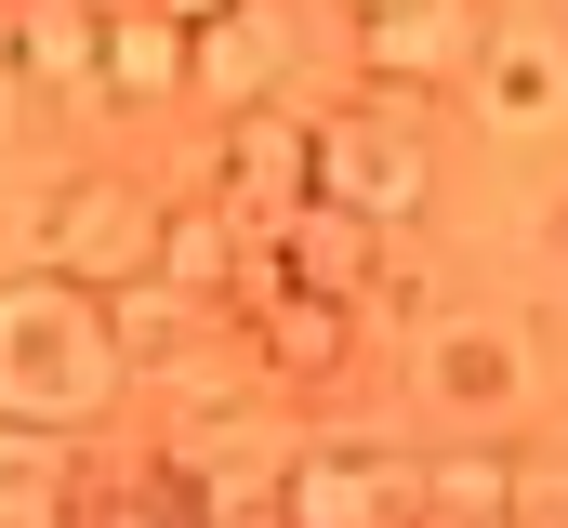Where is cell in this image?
I'll use <instances>...</instances> for the list:
<instances>
[{"label":"cell","mask_w":568,"mask_h":528,"mask_svg":"<svg viewBox=\"0 0 568 528\" xmlns=\"http://www.w3.org/2000/svg\"><path fill=\"white\" fill-rule=\"evenodd\" d=\"M0 67H13L27 93H93V13H67V0H27V13L0 27Z\"/></svg>","instance_id":"obj_17"},{"label":"cell","mask_w":568,"mask_h":528,"mask_svg":"<svg viewBox=\"0 0 568 528\" xmlns=\"http://www.w3.org/2000/svg\"><path fill=\"white\" fill-rule=\"evenodd\" d=\"M516 476L529 463H503V449H436V463H410V528H516Z\"/></svg>","instance_id":"obj_13"},{"label":"cell","mask_w":568,"mask_h":528,"mask_svg":"<svg viewBox=\"0 0 568 528\" xmlns=\"http://www.w3.org/2000/svg\"><path fill=\"white\" fill-rule=\"evenodd\" d=\"M239 252H252V225H225L212 199H159V252H145V277H159V291H185V304H225Z\"/></svg>","instance_id":"obj_14"},{"label":"cell","mask_w":568,"mask_h":528,"mask_svg":"<svg viewBox=\"0 0 568 528\" xmlns=\"http://www.w3.org/2000/svg\"><path fill=\"white\" fill-rule=\"evenodd\" d=\"M278 528H410V449L317 436L278 463Z\"/></svg>","instance_id":"obj_5"},{"label":"cell","mask_w":568,"mask_h":528,"mask_svg":"<svg viewBox=\"0 0 568 528\" xmlns=\"http://www.w3.org/2000/svg\"><path fill=\"white\" fill-rule=\"evenodd\" d=\"M67 528H212V489L185 449H145V463H93L80 476V516Z\"/></svg>","instance_id":"obj_9"},{"label":"cell","mask_w":568,"mask_h":528,"mask_svg":"<svg viewBox=\"0 0 568 528\" xmlns=\"http://www.w3.org/2000/svg\"><path fill=\"white\" fill-rule=\"evenodd\" d=\"M371 13H410V0H344V27H371Z\"/></svg>","instance_id":"obj_21"},{"label":"cell","mask_w":568,"mask_h":528,"mask_svg":"<svg viewBox=\"0 0 568 528\" xmlns=\"http://www.w3.org/2000/svg\"><path fill=\"white\" fill-rule=\"evenodd\" d=\"M67 13H133V0H67Z\"/></svg>","instance_id":"obj_22"},{"label":"cell","mask_w":568,"mask_h":528,"mask_svg":"<svg viewBox=\"0 0 568 528\" xmlns=\"http://www.w3.org/2000/svg\"><path fill=\"white\" fill-rule=\"evenodd\" d=\"M463 93H476V120H489V132H556V120H568V53H556V27H489Z\"/></svg>","instance_id":"obj_7"},{"label":"cell","mask_w":568,"mask_h":528,"mask_svg":"<svg viewBox=\"0 0 568 528\" xmlns=\"http://www.w3.org/2000/svg\"><path fill=\"white\" fill-rule=\"evenodd\" d=\"M371 238H384V225H344V212H317V199H304V212L278 225V277L304 291V304H357V277H371Z\"/></svg>","instance_id":"obj_16"},{"label":"cell","mask_w":568,"mask_h":528,"mask_svg":"<svg viewBox=\"0 0 568 528\" xmlns=\"http://www.w3.org/2000/svg\"><path fill=\"white\" fill-rule=\"evenodd\" d=\"M476 40H489V27H476L463 0L371 13V27H357V106L397 120V106H424V93H463V80H476Z\"/></svg>","instance_id":"obj_4"},{"label":"cell","mask_w":568,"mask_h":528,"mask_svg":"<svg viewBox=\"0 0 568 528\" xmlns=\"http://www.w3.org/2000/svg\"><path fill=\"white\" fill-rule=\"evenodd\" d=\"M120 384H133V370L106 357V331H93V291H67V277L13 264V277H0V423L80 436V423H93Z\"/></svg>","instance_id":"obj_1"},{"label":"cell","mask_w":568,"mask_h":528,"mask_svg":"<svg viewBox=\"0 0 568 528\" xmlns=\"http://www.w3.org/2000/svg\"><path fill=\"white\" fill-rule=\"evenodd\" d=\"M145 13H172V27H185V40H199V27H225V13H239V0H145Z\"/></svg>","instance_id":"obj_20"},{"label":"cell","mask_w":568,"mask_h":528,"mask_svg":"<svg viewBox=\"0 0 568 528\" xmlns=\"http://www.w3.org/2000/svg\"><path fill=\"white\" fill-rule=\"evenodd\" d=\"M185 93H212L225 120H252V106H291V40H278V13H225V27H199L185 40Z\"/></svg>","instance_id":"obj_8"},{"label":"cell","mask_w":568,"mask_h":528,"mask_svg":"<svg viewBox=\"0 0 568 528\" xmlns=\"http://www.w3.org/2000/svg\"><path fill=\"white\" fill-rule=\"evenodd\" d=\"M556 252H568V225H556Z\"/></svg>","instance_id":"obj_23"},{"label":"cell","mask_w":568,"mask_h":528,"mask_svg":"<svg viewBox=\"0 0 568 528\" xmlns=\"http://www.w3.org/2000/svg\"><path fill=\"white\" fill-rule=\"evenodd\" d=\"M424 132L410 120H371V106H331V120H304V199L317 212H344V225H410L424 212Z\"/></svg>","instance_id":"obj_2"},{"label":"cell","mask_w":568,"mask_h":528,"mask_svg":"<svg viewBox=\"0 0 568 528\" xmlns=\"http://www.w3.org/2000/svg\"><path fill=\"white\" fill-rule=\"evenodd\" d=\"M145 252H159V199H145L133 172H67L40 199V277L120 291V277H145Z\"/></svg>","instance_id":"obj_3"},{"label":"cell","mask_w":568,"mask_h":528,"mask_svg":"<svg viewBox=\"0 0 568 528\" xmlns=\"http://www.w3.org/2000/svg\"><path fill=\"white\" fill-rule=\"evenodd\" d=\"M185 93V27L172 13H93V106H172Z\"/></svg>","instance_id":"obj_10"},{"label":"cell","mask_w":568,"mask_h":528,"mask_svg":"<svg viewBox=\"0 0 568 528\" xmlns=\"http://www.w3.org/2000/svg\"><path fill=\"white\" fill-rule=\"evenodd\" d=\"M225 225H252V238H278L291 212H304V106H252V120L212 132V185H199Z\"/></svg>","instance_id":"obj_6"},{"label":"cell","mask_w":568,"mask_h":528,"mask_svg":"<svg viewBox=\"0 0 568 528\" xmlns=\"http://www.w3.org/2000/svg\"><path fill=\"white\" fill-rule=\"evenodd\" d=\"M357 331H397V317H424V252L410 238H371V277H357V304H344Z\"/></svg>","instance_id":"obj_19"},{"label":"cell","mask_w":568,"mask_h":528,"mask_svg":"<svg viewBox=\"0 0 568 528\" xmlns=\"http://www.w3.org/2000/svg\"><path fill=\"white\" fill-rule=\"evenodd\" d=\"M252 344H265L278 384H344V370H357V317H344V304H304V291H278V304L252 317Z\"/></svg>","instance_id":"obj_15"},{"label":"cell","mask_w":568,"mask_h":528,"mask_svg":"<svg viewBox=\"0 0 568 528\" xmlns=\"http://www.w3.org/2000/svg\"><path fill=\"white\" fill-rule=\"evenodd\" d=\"M80 476H93V449H80V436L0 423V528H67V516H80Z\"/></svg>","instance_id":"obj_12"},{"label":"cell","mask_w":568,"mask_h":528,"mask_svg":"<svg viewBox=\"0 0 568 528\" xmlns=\"http://www.w3.org/2000/svg\"><path fill=\"white\" fill-rule=\"evenodd\" d=\"M424 384H436V409H463V423H503L516 384H529V357H516V331L449 317V331H424Z\"/></svg>","instance_id":"obj_11"},{"label":"cell","mask_w":568,"mask_h":528,"mask_svg":"<svg viewBox=\"0 0 568 528\" xmlns=\"http://www.w3.org/2000/svg\"><path fill=\"white\" fill-rule=\"evenodd\" d=\"M185 317H199V304H185V291H159V277L93 291V331H106V357H120V370H159V357L185 344Z\"/></svg>","instance_id":"obj_18"}]
</instances>
